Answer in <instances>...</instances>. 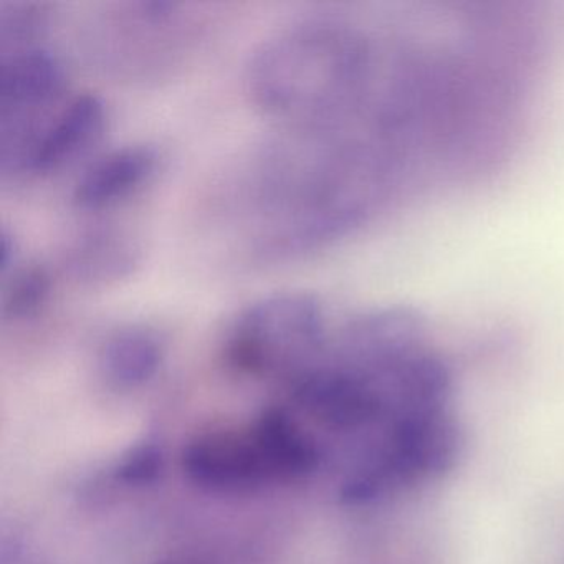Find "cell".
I'll list each match as a JSON object with an SVG mask.
<instances>
[{"instance_id": "cell-1", "label": "cell", "mask_w": 564, "mask_h": 564, "mask_svg": "<svg viewBox=\"0 0 564 564\" xmlns=\"http://www.w3.org/2000/svg\"><path fill=\"white\" fill-rule=\"evenodd\" d=\"M409 150L376 117L283 128L253 158L240 186L257 259H290L348 236L386 199Z\"/></svg>"}, {"instance_id": "cell-2", "label": "cell", "mask_w": 564, "mask_h": 564, "mask_svg": "<svg viewBox=\"0 0 564 564\" xmlns=\"http://www.w3.org/2000/svg\"><path fill=\"white\" fill-rule=\"evenodd\" d=\"M415 75L399 55L381 57L348 22L313 19L270 35L250 57V104L282 128L332 127L391 110Z\"/></svg>"}, {"instance_id": "cell-3", "label": "cell", "mask_w": 564, "mask_h": 564, "mask_svg": "<svg viewBox=\"0 0 564 564\" xmlns=\"http://www.w3.org/2000/svg\"><path fill=\"white\" fill-rule=\"evenodd\" d=\"M315 464V451L282 415H269L249 432H214L187 448L184 467L197 484L240 490L289 480Z\"/></svg>"}, {"instance_id": "cell-4", "label": "cell", "mask_w": 564, "mask_h": 564, "mask_svg": "<svg viewBox=\"0 0 564 564\" xmlns=\"http://www.w3.org/2000/svg\"><path fill=\"white\" fill-rule=\"evenodd\" d=\"M325 338L322 303L305 292L263 296L242 310L227 339V355L243 371L267 372L302 361Z\"/></svg>"}, {"instance_id": "cell-5", "label": "cell", "mask_w": 564, "mask_h": 564, "mask_svg": "<svg viewBox=\"0 0 564 564\" xmlns=\"http://www.w3.org/2000/svg\"><path fill=\"white\" fill-rule=\"evenodd\" d=\"M462 431L445 409L401 415L386 464L395 480H425L451 470L462 452Z\"/></svg>"}, {"instance_id": "cell-6", "label": "cell", "mask_w": 564, "mask_h": 564, "mask_svg": "<svg viewBox=\"0 0 564 564\" xmlns=\"http://www.w3.org/2000/svg\"><path fill=\"white\" fill-rule=\"evenodd\" d=\"M107 123V107L97 95L67 98L42 130L28 176H52L75 166L100 143Z\"/></svg>"}, {"instance_id": "cell-7", "label": "cell", "mask_w": 564, "mask_h": 564, "mask_svg": "<svg viewBox=\"0 0 564 564\" xmlns=\"http://www.w3.org/2000/svg\"><path fill=\"white\" fill-rule=\"evenodd\" d=\"M160 163V153L150 144L117 148L85 167L72 191V204L85 214L115 209L154 180Z\"/></svg>"}, {"instance_id": "cell-8", "label": "cell", "mask_w": 564, "mask_h": 564, "mask_svg": "<svg viewBox=\"0 0 564 564\" xmlns=\"http://www.w3.org/2000/svg\"><path fill=\"white\" fill-rule=\"evenodd\" d=\"M141 246L123 227L100 224L78 234L64 267L75 282L85 286H108L133 275L140 265Z\"/></svg>"}, {"instance_id": "cell-9", "label": "cell", "mask_w": 564, "mask_h": 564, "mask_svg": "<svg viewBox=\"0 0 564 564\" xmlns=\"http://www.w3.org/2000/svg\"><path fill=\"white\" fill-rule=\"evenodd\" d=\"M163 341L148 326H127L108 336L100 368L111 384L131 388L148 381L163 361Z\"/></svg>"}, {"instance_id": "cell-10", "label": "cell", "mask_w": 564, "mask_h": 564, "mask_svg": "<svg viewBox=\"0 0 564 564\" xmlns=\"http://www.w3.org/2000/svg\"><path fill=\"white\" fill-rule=\"evenodd\" d=\"M4 280L2 292V313L11 322H25L34 318L47 305L52 295L51 272L44 265H18Z\"/></svg>"}, {"instance_id": "cell-11", "label": "cell", "mask_w": 564, "mask_h": 564, "mask_svg": "<svg viewBox=\"0 0 564 564\" xmlns=\"http://www.w3.org/2000/svg\"><path fill=\"white\" fill-rule=\"evenodd\" d=\"M48 24V6L39 2H4L0 6V51L8 54L42 45Z\"/></svg>"}]
</instances>
